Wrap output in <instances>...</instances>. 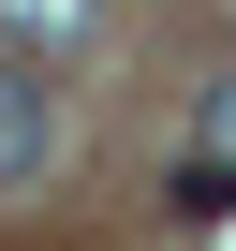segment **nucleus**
<instances>
[{"label": "nucleus", "mask_w": 236, "mask_h": 251, "mask_svg": "<svg viewBox=\"0 0 236 251\" xmlns=\"http://www.w3.org/2000/svg\"><path fill=\"white\" fill-rule=\"evenodd\" d=\"M177 207L207 222V207H236V74L192 103V163H177Z\"/></svg>", "instance_id": "2"}, {"label": "nucleus", "mask_w": 236, "mask_h": 251, "mask_svg": "<svg viewBox=\"0 0 236 251\" xmlns=\"http://www.w3.org/2000/svg\"><path fill=\"white\" fill-rule=\"evenodd\" d=\"M0 30H15V45H89L103 0H0Z\"/></svg>", "instance_id": "3"}, {"label": "nucleus", "mask_w": 236, "mask_h": 251, "mask_svg": "<svg viewBox=\"0 0 236 251\" xmlns=\"http://www.w3.org/2000/svg\"><path fill=\"white\" fill-rule=\"evenodd\" d=\"M59 163V89H45V45L0 30V192H30Z\"/></svg>", "instance_id": "1"}]
</instances>
